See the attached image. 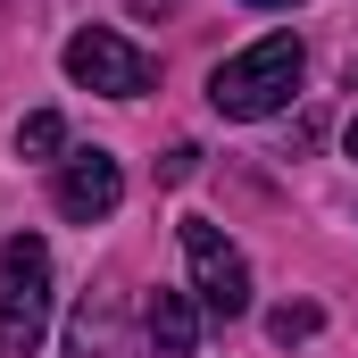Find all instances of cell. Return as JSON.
<instances>
[{
	"label": "cell",
	"instance_id": "obj_1",
	"mask_svg": "<svg viewBox=\"0 0 358 358\" xmlns=\"http://www.w3.org/2000/svg\"><path fill=\"white\" fill-rule=\"evenodd\" d=\"M300 67H308L300 42H292V34H267V42H250L242 59H225V67L208 76V108H217V117H242V125H250V117H275V108L300 92Z\"/></svg>",
	"mask_w": 358,
	"mask_h": 358
},
{
	"label": "cell",
	"instance_id": "obj_2",
	"mask_svg": "<svg viewBox=\"0 0 358 358\" xmlns=\"http://www.w3.org/2000/svg\"><path fill=\"white\" fill-rule=\"evenodd\" d=\"M50 334V250L42 234H8L0 250V358H34Z\"/></svg>",
	"mask_w": 358,
	"mask_h": 358
},
{
	"label": "cell",
	"instance_id": "obj_3",
	"mask_svg": "<svg viewBox=\"0 0 358 358\" xmlns=\"http://www.w3.org/2000/svg\"><path fill=\"white\" fill-rule=\"evenodd\" d=\"M67 76L84 92H108V100H142V92L159 84V59L150 50H134L125 34H108V25H84V34H67Z\"/></svg>",
	"mask_w": 358,
	"mask_h": 358
},
{
	"label": "cell",
	"instance_id": "obj_4",
	"mask_svg": "<svg viewBox=\"0 0 358 358\" xmlns=\"http://www.w3.org/2000/svg\"><path fill=\"white\" fill-rule=\"evenodd\" d=\"M183 259H192V292H200V308H208L217 325L250 317V267H242V250H234L208 217H183Z\"/></svg>",
	"mask_w": 358,
	"mask_h": 358
},
{
	"label": "cell",
	"instance_id": "obj_5",
	"mask_svg": "<svg viewBox=\"0 0 358 358\" xmlns=\"http://www.w3.org/2000/svg\"><path fill=\"white\" fill-rule=\"evenodd\" d=\"M117 200H125V167H117L108 150H76V159H59V217L100 225Z\"/></svg>",
	"mask_w": 358,
	"mask_h": 358
},
{
	"label": "cell",
	"instance_id": "obj_6",
	"mask_svg": "<svg viewBox=\"0 0 358 358\" xmlns=\"http://www.w3.org/2000/svg\"><path fill=\"white\" fill-rule=\"evenodd\" d=\"M142 334H150L159 358H192V342H200V308H192V292H150Z\"/></svg>",
	"mask_w": 358,
	"mask_h": 358
},
{
	"label": "cell",
	"instance_id": "obj_7",
	"mask_svg": "<svg viewBox=\"0 0 358 358\" xmlns=\"http://www.w3.org/2000/svg\"><path fill=\"white\" fill-rule=\"evenodd\" d=\"M67 150V125H59V108H34L25 125H17V159H59Z\"/></svg>",
	"mask_w": 358,
	"mask_h": 358
},
{
	"label": "cell",
	"instance_id": "obj_8",
	"mask_svg": "<svg viewBox=\"0 0 358 358\" xmlns=\"http://www.w3.org/2000/svg\"><path fill=\"white\" fill-rule=\"evenodd\" d=\"M317 325H325V317H317L308 300H283V308H275V317H267V334H275V342H283V350H292V342H308Z\"/></svg>",
	"mask_w": 358,
	"mask_h": 358
},
{
	"label": "cell",
	"instance_id": "obj_9",
	"mask_svg": "<svg viewBox=\"0 0 358 358\" xmlns=\"http://www.w3.org/2000/svg\"><path fill=\"white\" fill-rule=\"evenodd\" d=\"M192 167H200V150H192V142H176V150H167V167H159V176H167V183H183V176H192Z\"/></svg>",
	"mask_w": 358,
	"mask_h": 358
},
{
	"label": "cell",
	"instance_id": "obj_10",
	"mask_svg": "<svg viewBox=\"0 0 358 358\" xmlns=\"http://www.w3.org/2000/svg\"><path fill=\"white\" fill-rule=\"evenodd\" d=\"M134 8H142V17H159V8H176V0H134Z\"/></svg>",
	"mask_w": 358,
	"mask_h": 358
},
{
	"label": "cell",
	"instance_id": "obj_11",
	"mask_svg": "<svg viewBox=\"0 0 358 358\" xmlns=\"http://www.w3.org/2000/svg\"><path fill=\"white\" fill-rule=\"evenodd\" d=\"M250 8H292V0H250Z\"/></svg>",
	"mask_w": 358,
	"mask_h": 358
},
{
	"label": "cell",
	"instance_id": "obj_12",
	"mask_svg": "<svg viewBox=\"0 0 358 358\" xmlns=\"http://www.w3.org/2000/svg\"><path fill=\"white\" fill-rule=\"evenodd\" d=\"M350 159H358V117H350Z\"/></svg>",
	"mask_w": 358,
	"mask_h": 358
}]
</instances>
